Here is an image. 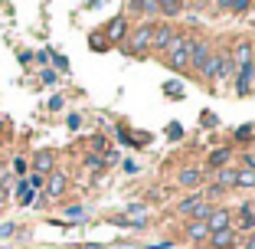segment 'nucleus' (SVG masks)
Instances as JSON below:
<instances>
[{
  "label": "nucleus",
  "instance_id": "f257e3e1",
  "mask_svg": "<svg viewBox=\"0 0 255 249\" xmlns=\"http://www.w3.org/2000/svg\"><path fill=\"white\" fill-rule=\"evenodd\" d=\"M196 39V30H177V36L170 39V46H167V66H170V72H190V46H193Z\"/></svg>",
  "mask_w": 255,
  "mask_h": 249
},
{
  "label": "nucleus",
  "instance_id": "f03ea898",
  "mask_svg": "<svg viewBox=\"0 0 255 249\" xmlns=\"http://www.w3.org/2000/svg\"><path fill=\"white\" fill-rule=\"evenodd\" d=\"M150 36H154V23L141 20L137 26H131L125 36V53L134 56V59H144V53H150Z\"/></svg>",
  "mask_w": 255,
  "mask_h": 249
},
{
  "label": "nucleus",
  "instance_id": "7ed1b4c3",
  "mask_svg": "<svg viewBox=\"0 0 255 249\" xmlns=\"http://www.w3.org/2000/svg\"><path fill=\"white\" fill-rule=\"evenodd\" d=\"M229 72H233V59H229V49H213L210 62L203 66L200 76L206 79L210 85H216V82H226V79H229Z\"/></svg>",
  "mask_w": 255,
  "mask_h": 249
},
{
  "label": "nucleus",
  "instance_id": "20e7f679",
  "mask_svg": "<svg viewBox=\"0 0 255 249\" xmlns=\"http://www.w3.org/2000/svg\"><path fill=\"white\" fill-rule=\"evenodd\" d=\"M213 39L210 36H200L196 33V39H193V46H190V72H203V66L210 62V56H213Z\"/></svg>",
  "mask_w": 255,
  "mask_h": 249
},
{
  "label": "nucleus",
  "instance_id": "39448f33",
  "mask_svg": "<svg viewBox=\"0 0 255 249\" xmlns=\"http://www.w3.org/2000/svg\"><path fill=\"white\" fill-rule=\"evenodd\" d=\"M66 190H69V174L66 171H53L49 177H46V184H43V197L46 200H62Z\"/></svg>",
  "mask_w": 255,
  "mask_h": 249
},
{
  "label": "nucleus",
  "instance_id": "423d86ee",
  "mask_svg": "<svg viewBox=\"0 0 255 249\" xmlns=\"http://www.w3.org/2000/svg\"><path fill=\"white\" fill-rule=\"evenodd\" d=\"M177 36V26L173 23H167V20H160V23H154V36H150V49L154 53H167V46H170V39Z\"/></svg>",
  "mask_w": 255,
  "mask_h": 249
},
{
  "label": "nucleus",
  "instance_id": "0eeeda50",
  "mask_svg": "<svg viewBox=\"0 0 255 249\" xmlns=\"http://www.w3.org/2000/svg\"><path fill=\"white\" fill-rule=\"evenodd\" d=\"M128 30H131V26H128V16L125 13H118V16H112V20L105 23V39L112 46H118V43H125V36H128Z\"/></svg>",
  "mask_w": 255,
  "mask_h": 249
},
{
  "label": "nucleus",
  "instance_id": "6e6552de",
  "mask_svg": "<svg viewBox=\"0 0 255 249\" xmlns=\"http://www.w3.org/2000/svg\"><path fill=\"white\" fill-rule=\"evenodd\" d=\"M177 187H183V190H200L203 187V167H196V164L180 167V174H177Z\"/></svg>",
  "mask_w": 255,
  "mask_h": 249
},
{
  "label": "nucleus",
  "instance_id": "1a4fd4ad",
  "mask_svg": "<svg viewBox=\"0 0 255 249\" xmlns=\"http://www.w3.org/2000/svg\"><path fill=\"white\" fill-rule=\"evenodd\" d=\"M239 243H242V240H239V233L229 227V230H219V233H210L206 246H210V249H236Z\"/></svg>",
  "mask_w": 255,
  "mask_h": 249
},
{
  "label": "nucleus",
  "instance_id": "9d476101",
  "mask_svg": "<svg viewBox=\"0 0 255 249\" xmlns=\"http://www.w3.org/2000/svg\"><path fill=\"white\" fill-rule=\"evenodd\" d=\"M229 227H233V210L213 207V213L206 217V230H210V233H219V230H229Z\"/></svg>",
  "mask_w": 255,
  "mask_h": 249
},
{
  "label": "nucleus",
  "instance_id": "9b49d317",
  "mask_svg": "<svg viewBox=\"0 0 255 249\" xmlns=\"http://www.w3.org/2000/svg\"><path fill=\"white\" fill-rule=\"evenodd\" d=\"M30 171L49 177V174L56 171V154L53 151H36V154H33V161H30Z\"/></svg>",
  "mask_w": 255,
  "mask_h": 249
},
{
  "label": "nucleus",
  "instance_id": "f8f14e48",
  "mask_svg": "<svg viewBox=\"0 0 255 249\" xmlns=\"http://www.w3.org/2000/svg\"><path fill=\"white\" fill-rule=\"evenodd\" d=\"M252 85H255L252 62H246V66H239V69H236V95H239V98H246L249 92H252Z\"/></svg>",
  "mask_w": 255,
  "mask_h": 249
},
{
  "label": "nucleus",
  "instance_id": "ddd939ff",
  "mask_svg": "<svg viewBox=\"0 0 255 249\" xmlns=\"http://www.w3.org/2000/svg\"><path fill=\"white\" fill-rule=\"evenodd\" d=\"M236 220H239V223H236V233H255V207L252 204H242L239 207V213H233Z\"/></svg>",
  "mask_w": 255,
  "mask_h": 249
},
{
  "label": "nucleus",
  "instance_id": "4468645a",
  "mask_svg": "<svg viewBox=\"0 0 255 249\" xmlns=\"http://www.w3.org/2000/svg\"><path fill=\"white\" fill-rule=\"evenodd\" d=\"M252 56H255V46L249 43V39H239V43L233 46V53H229V59H233V69H239V66H246V62H252Z\"/></svg>",
  "mask_w": 255,
  "mask_h": 249
},
{
  "label": "nucleus",
  "instance_id": "2eb2a0df",
  "mask_svg": "<svg viewBox=\"0 0 255 249\" xmlns=\"http://www.w3.org/2000/svg\"><path fill=\"white\" fill-rule=\"evenodd\" d=\"M154 3H157V16H164L167 23H173L183 10H187V7H183V0H154Z\"/></svg>",
  "mask_w": 255,
  "mask_h": 249
},
{
  "label": "nucleus",
  "instance_id": "dca6fc26",
  "mask_svg": "<svg viewBox=\"0 0 255 249\" xmlns=\"http://www.w3.org/2000/svg\"><path fill=\"white\" fill-rule=\"evenodd\" d=\"M233 161V148L229 144H223V148H213L210 158H206V171H219V167H226Z\"/></svg>",
  "mask_w": 255,
  "mask_h": 249
},
{
  "label": "nucleus",
  "instance_id": "f3484780",
  "mask_svg": "<svg viewBox=\"0 0 255 249\" xmlns=\"http://www.w3.org/2000/svg\"><path fill=\"white\" fill-rule=\"evenodd\" d=\"M128 7H131V13H137L147 23H154V16H157V3H154V0H131Z\"/></svg>",
  "mask_w": 255,
  "mask_h": 249
},
{
  "label": "nucleus",
  "instance_id": "a211bd4d",
  "mask_svg": "<svg viewBox=\"0 0 255 249\" xmlns=\"http://www.w3.org/2000/svg\"><path fill=\"white\" fill-rule=\"evenodd\" d=\"M183 236H187V243H206V240H210V230H206V223L190 220L187 230H183Z\"/></svg>",
  "mask_w": 255,
  "mask_h": 249
},
{
  "label": "nucleus",
  "instance_id": "6ab92c4d",
  "mask_svg": "<svg viewBox=\"0 0 255 249\" xmlns=\"http://www.w3.org/2000/svg\"><path fill=\"white\" fill-rule=\"evenodd\" d=\"M203 204V197H200V190H196V194H190V197H183L180 204H177V217H183V220H190L193 217V210L196 207Z\"/></svg>",
  "mask_w": 255,
  "mask_h": 249
},
{
  "label": "nucleus",
  "instance_id": "aec40b11",
  "mask_svg": "<svg viewBox=\"0 0 255 249\" xmlns=\"http://www.w3.org/2000/svg\"><path fill=\"white\" fill-rule=\"evenodd\" d=\"M213 184H216L219 190H236V167H219Z\"/></svg>",
  "mask_w": 255,
  "mask_h": 249
},
{
  "label": "nucleus",
  "instance_id": "412c9836",
  "mask_svg": "<svg viewBox=\"0 0 255 249\" xmlns=\"http://www.w3.org/2000/svg\"><path fill=\"white\" fill-rule=\"evenodd\" d=\"M252 187H255V171L239 167V171H236V190H252Z\"/></svg>",
  "mask_w": 255,
  "mask_h": 249
},
{
  "label": "nucleus",
  "instance_id": "4be33fe9",
  "mask_svg": "<svg viewBox=\"0 0 255 249\" xmlns=\"http://www.w3.org/2000/svg\"><path fill=\"white\" fill-rule=\"evenodd\" d=\"M13 190H16V204H20V207H30L33 200H36V190H30V187H26V181H20Z\"/></svg>",
  "mask_w": 255,
  "mask_h": 249
},
{
  "label": "nucleus",
  "instance_id": "5701e85b",
  "mask_svg": "<svg viewBox=\"0 0 255 249\" xmlns=\"http://www.w3.org/2000/svg\"><path fill=\"white\" fill-rule=\"evenodd\" d=\"M233 138H236V144H255V125L252 121H249V125H239Z\"/></svg>",
  "mask_w": 255,
  "mask_h": 249
},
{
  "label": "nucleus",
  "instance_id": "b1692460",
  "mask_svg": "<svg viewBox=\"0 0 255 249\" xmlns=\"http://www.w3.org/2000/svg\"><path fill=\"white\" fill-rule=\"evenodd\" d=\"M82 167H85V171H102V167H105V158H102V154H95V151H85Z\"/></svg>",
  "mask_w": 255,
  "mask_h": 249
},
{
  "label": "nucleus",
  "instance_id": "393cba45",
  "mask_svg": "<svg viewBox=\"0 0 255 249\" xmlns=\"http://www.w3.org/2000/svg\"><path fill=\"white\" fill-rule=\"evenodd\" d=\"M89 46L95 49V53H108V49H112V43L105 39V33H92V36H89Z\"/></svg>",
  "mask_w": 255,
  "mask_h": 249
},
{
  "label": "nucleus",
  "instance_id": "a878e982",
  "mask_svg": "<svg viewBox=\"0 0 255 249\" xmlns=\"http://www.w3.org/2000/svg\"><path fill=\"white\" fill-rule=\"evenodd\" d=\"M62 213H66L69 223H75V220H85V207H82V204H69Z\"/></svg>",
  "mask_w": 255,
  "mask_h": 249
},
{
  "label": "nucleus",
  "instance_id": "bb28decb",
  "mask_svg": "<svg viewBox=\"0 0 255 249\" xmlns=\"http://www.w3.org/2000/svg\"><path fill=\"white\" fill-rule=\"evenodd\" d=\"M13 174H20V181L30 174V161L23 158V154H16V158H13Z\"/></svg>",
  "mask_w": 255,
  "mask_h": 249
},
{
  "label": "nucleus",
  "instance_id": "cd10ccee",
  "mask_svg": "<svg viewBox=\"0 0 255 249\" xmlns=\"http://www.w3.org/2000/svg\"><path fill=\"white\" fill-rule=\"evenodd\" d=\"M89 151H95V154H105L108 151V141H105V135H95L89 141Z\"/></svg>",
  "mask_w": 255,
  "mask_h": 249
},
{
  "label": "nucleus",
  "instance_id": "c85d7f7f",
  "mask_svg": "<svg viewBox=\"0 0 255 249\" xmlns=\"http://www.w3.org/2000/svg\"><path fill=\"white\" fill-rule=\"evenodd\" d=\"M39 82L43 85H59V72H56V69H43V72H39Z\"/></svg>",
  "mask_w": 255,
  "mask_h": 249
},
{
  "label": "nucleus",
  "instance_id": "c756f323",
  "mask_svg": "<svg viewBox=\"0 0 255 249\" xmlns=\"http://www.w3.org/2000/svg\"><path fill=\"white\" fill-rule=\"evenodd\" d=\"M167 138H170V141H180L183 138V125L180 121H170V125H167Z\"/></svg>",
  "mask_w": 255,
  "mask_h": 249
},
{
  "label": "nucleus",
  "instance_id": "7c9ffc66",
  "mask_svg": "<svg viewBox=\"0 0 255 249\" xmlns=\"http://www.w3.org/2000/svg\"><path fill=\"white\" fill-rule=\"evenodd\" d=\"M20 233V227L16 223H0V240H10V236Z\"/></svg>",
  "mask_w": 255,
  "mask_h": 249
},
{
  "label": "nucleus",
  "instance_id": "2f4dec72",
  "mask_svg": "<svg viewBox=\"0 0 255 249\" xmlns=\"http://www.w3.org/2000/svg\"><path fill=\"white\" fill-rule=\"evenodd\" d=\"M255 7V0H233V13H249Z\"/></svg>",
  "mask_w": 255,
  "mask_h": 249
},
{
  "label": "nucleus",
  "instance_id": "473e14b6",
  "mask_svg": "<svg viewBox=\"0 0 255 249\" xmlns=\"http://www.w3.org/2000/svg\"><path fill=\"white\" fill-rule=\"evenodd\" d=\"M49 59H53V66H56V72H69V59H66V56H59V53H53V56H49Z\"/></svg>",
  "mask_w": 255,
  "mask_h": 249
},
{
  "label": "nucleus",
  "instance_id": "72a5a7b5",
  "mask_svg": "<svg viewBox=\"0 0 255 249\" xmlns=\"http://www.w3.org/2000/svg\"><path fill=\"white\" fill-rule=\"evenodd\" d=\"M164 95H173V98H183V89L177 82H164Z\"/></svg>",
  "mask_w": 255,
  "mask_h": 249
},
{
  "label": "nucleus",
  "instance_id": "f704fd0d",
  "mask_svg": "<svg viewBox=\"0 0 255 249\" xmlns=\"http://www.w3.org/2000/svg\"><path fill=\"white\" fill-rule=\"evenodd\" d=\"M102 158H105V167H115V164H121V154H118V151H105Z\"/></svg>",
  "mask_w": 255,
  "mask_h": 249
},
{
  "label": "nucleus",
  "instance_id": "c9c22d12",
  "mask_svg": "<svg viewBox=\"0 0 255 249\" xmlns=\"http://www.w3.org/2000/svg\"><path fill=\"white\" fill-rule=\"evenodd\" d=\"M62 105H66V98H62V95H53L46 108H49V112H62Z\"/></svg>",
  "mask_w": 255,
  "mask_h": 249
},
{
  "label": "nucleus",
  "instance_id": "e433bc0d",
  "mask_svg": "<svg viewBox=\"0 0 255 249\" xmlns=\"http://www.w3.org/2000/svg\"><path fill=\"white\" fill-rule=\"evenodd\" d=\"M177 243L173 240H160V243H150V246H144V249H173Z\"/></svg>",
  "mask_w": 255,
  "mask_h": 249
},
{
  "label": "nucleus",
  "instance_id": "4c0bfd02",
  "mask_svg": "<svg viewBox=\"0 0 255 249\" xmlns=\"http://www.w3.org/2000/svg\"><path fill=\"white\" fill-rule=\"evenodd\" d=\"M66 125H69V128H79V125H82V115H79V112H72V115H69V118H66Z\"/></svg>",
  "mask_w": 255,
  "mask_h": 249
},
{
  "label": "nucleus",
  "instance_id": "58836bf2",
  "mask_svg": "<svg viewBox=\"0 0 255 249\" xmlns=\"http://www.w3.org/2000/svg\"><path fill=\"white\" fill-rule=\"evenodd\" d=\"M49 56H53V53H49V49H43V53H33V59H36L39 66H46V62H49Z\"/></svg>",
  "mask_w": 255,
  "mask_h": 249
},
{
  "label": "nucleus",
  "instance_id": "ea45409f",
  "mask_svg": "<svg viewBox=\"0 0 255 249\" xmlns=\"http://www.w3.org/2000/svg\"><path fill=\"white\" fill-rule=\"evenodd\" d=\"M121 167H125V174H137V171H141V164H137V161H125Z\"/></svg>",
  "mask_w": 255,
  "mask_h": 249
},
{
  "label": "nucleus",
  "instance_id": "a19ab883",
  "mask_svg": "<svg viewBox=\"0 0 255 249\" xmlns=\"http://www.w3.org/2000/svg\"><path fill=\"white\" fill-rule=\"evenodd\" d=\"M206 3H213V0H183V7H196V10L206 7Z\"/></svg>",
  "mask_w": 255,
  "mask_h": 249
},
{
  "label": "nucleus",
  "instance_id": "79ce46f5",
  "mask_svg": "<svg viewBox=\"0 0 255 249\" xmlns=\"http://www.w3.org/2000/svg\"><path fill=\"white\" fill-rule=\"evenodd\" d=\"M213 7L216 10H233V0H213Z\"/></svg>",
  "mask_w": 255,
  "mask_h": 249
},
{
  "label": "nucleus",
  "instance_id": "37998d69",
  "mask_svg": "<svg viewBox=\"0 0 255 249\" xmlns=\"http://www.w3.org/2000/svg\"><path fill=\"white\" fill-rule=\"evenodd\" d=\"M239 249H255V233H249V240H242Z\"/></svg>",
  "mask_w": 255,
  "mask_h": 249
},
{
  "label": "nucleus",
  "instance_id": "c03bdc74",
  "mask_svg": "<svg viewBox=\"0 0 255 249\" xmlns=\"http://www.w3.org/2000/svg\"><path fill=\"white\" fill-rule=\"evenodd\" d=\"M7 194H10V187H7V184H3V181H0V207L7 204Z\"/></svg>",
  "mask_w": 255,
  "mask_h": 249
},
{
  "label": "nucleus",
  "instance_id": "a18cd8bd",
  "mask_svg": "<svg viewBox=\"0 0 255 249\" xmlns=\"http://www.w3.org/2000/svg\"><path fill=\"white\" fill-rule=\"evenodd\" d=\"M82 249H105V246H102V243H85Z\"/></svg>",
  "mask_w": 255,
  "mask_h": 249
},
{
  "label": "nucleus",
  "instance_id": "49530a36",
  "mask_svg": "<svg viewBox=\"0 0 255 249\" xmlns=\"http://www.w3.org/2000/svg\"><path fill=\"white\" fill-rule=\"evenodd\" d=\"M89 7H102V0H89Z\"/></svg>",
  "mask_w": 255,
  "mask_h": 249
},
{
  "label": "nucleus",
  "instance_id": "de8ad7c7",
  "mask_svg": "<svg viewBox=\"0 0 255 249\" xmlns=\"http://www.w3.org/2000/svg\"><path fill=\"white\" fill-rule=\"evenodd\" d=\"M252 154H255V151H252Z\"/></svg>",
  "mask_w": 255,
  "mask_h": 249
}]
</instances>
